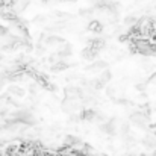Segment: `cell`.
I'll list each match as a JSON object with an SVG mask.
<instances>
[{"label": "cell", "mask_w": 156, "mask_h": 156, "mask_svg": "<svg viewBox=\"0 0 156 156\" xmlns=\"http://www.w3.org/2000/svg\"><path fill=\"white\" fill-rule=\"evenodd\" d=\"M0 61H2V55H0Z\"/></svg>", "instance_id": "cell-8"}, {"label": "cell", "mask_w": 156, "mask_h": 156, "mask_svg": "<svg viewBox=\"0 0 156 156\" xmlns=\"http://www.w3.org/2000/svg\"><path fill=\"white\" fill-rule=\"evenodd\" d=\"M105 68H106V64L105 62H94V64H91V65L87 67V70L90 73H99V71H103Z\"/></svg>", "instance_id": "cell-3"}, {"label": "cell", "mask_w": 156, "mask_h": 156, "mask_svg": "<svg viewBox=\"0 0 156 156\" xmlns=\"http://www.w3.org/2000/svg\"><path fill=\"white\" fill-rule=\"evenodd\" d=\"M82 55H83V58H85V59H96V56L99 55V52H97L96 49H93V47H90V46H88V47L83 50Z\"/></svg>", "instance_id": "cell-4"}, {"label": "cell", "mask_w": 156, "mask_h": 156, "mask_svg": "<svg viewBox=\"0 0 156 156\" xmlns=\"http://www.w3.org/2000/svg\"><path fill=\"white\" fill-rule=\"evenodd\" d=\"M88 29H90V30H93L94 34H100V32H102V29H103V26H102V23H100V21L94 20V21H91V23L88 24Z\"/></svg>", "instance_id": "cell-5"}, {"label": "cell", "mask_w": 156, "mask_h": 156, "mask_svg": "<svg viewBox=\"0 0 156 156\" xmlns=\"http://www.w3.org/2000/svg\"><path fill=\"white\" fill-rule=\"evenodd\" d=\"M103 132H106L108 135H115L117 133V126H115V120H109L105 121V124L102 126Z\"/></svg>", "instance_id": "cell-2"}, {"label": "cell", "mask_w": 156, "mask_h": 156, "mask_svg": "<svg viewBox=\"0 0 156 156\" xmlns=\"http://www.w3.org/2000/svg\"><path fill=\"white\" fill-rule=\"evenodd\" d=\"M65 68H67V64H65V62H61V61H56V64L52 65L53 71H62V70H65Z\"/></svg>", "instance_id": "cell-6"}, {"label": "cell", "mask_w": 156, "mask_h": 156, "mask_svg": "<svg viewBox=\"0 0 156 156\" xmlns=\"http://www.w3.org/2000/svg\"><path fill=\"white\" fill-rule=\"evenodd\" d=\"M9 93H14V96H23V90L21 88H18V87H11L9 88Z\"/></svg>", "instance_id": "cell-7"}, {"label": "cell", "mask_w": 156, "mask_h": 156, "mask_svg": "<svg viewBox=\"0 0 156 156\" xmlns=\"http://www.w3.org/2000/svg\"><path fill=\"white\" fill-rule=\"evenodd\" d=\"M130 123L132 124H136V126H144L146 123V115L143 112H135L130 115Z\"/></svg>", "instance_id": "cell-1"}]
</instances>
